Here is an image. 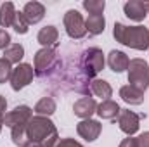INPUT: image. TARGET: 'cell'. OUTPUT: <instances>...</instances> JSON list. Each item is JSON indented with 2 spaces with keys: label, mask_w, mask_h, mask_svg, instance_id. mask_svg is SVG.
Masks as SVG:
<instances>
[{
  "label": "cell",
  "mask_w": 149,
  "mask_h": 147,
  "mask_svg": "<svg viewBox=\"0 0 149 147\" xmlns=\"http://www.w3.org/2000/svg\"><path fill=\"white\" fill-rule=\"evenodd\" d=\"M37 40L43 49H56L57 40H59V31H57L56 26H45L38 31Z\"/></svg>",
  "instance_id": "obj_12"
},
{
  "label": "cell",
  "mask_w": 149,
  "mask_h": 147,
  "mask_svg": "<svg viewBox=\"0 0 149 147\" xmlns=\"http://www.w3.org/2000/svg\"><path fill=\"white\" fill-rule=\"evenodd\" d=\"M128 83L141 92H146L149 87V64L144 59H132L128 64Z\"/></svg>",
  "instance_id": "obj_3"
},
{
  "label": "cell",
  "mask_w": 149,
  "mask_h": 147,
  "mask_svg": "<svg viewBox=\"0 0 149 147\" xmlns=\"http://www.w3.org/2000/svg\"><path fill=\"white\" fill-rule=\"evenodd\" d=\"M23 14H24L26 21L30 24H37V23H40L43 19V16H45V7L40 2H28L24 5V9H23Z\"/></svg>",
  "instance_id": "obj_15"
},
{
  "label": "cell",
  "mask_w": 149,
  "mask_h": 147,
  "mask_svg": "<svg viewBox=\"0 0 149 147\" xmlns=\"http://www.w3.org/2000/svg\"><path fill=\"white\" fill-rule=\"evenodd\" d=\"M10 45V35L5 30H0V50H5Z\"/></svg>",
  "instance_id": "obj_28"
},
{
  "label": "cell",
  "mask_w": 149,
  "mask_h": 147,
  "mask_svg": "<svg viewBox=\"0 0 149 147\" xmlns=\"http://www.w3.org/2000/svg\"><path fill=\"white\" fill-rule=\"evenodd\" d=\"M10 76H12V66H10V62H9L7 59L2 57V59H0V83L9 81Z\"/></svg>",
  "instance_id": "obj_26"
},
{
  "label": "cell",
  "mask_w": 149,
  "mask_h": 147,
  "mask_svg": "<svg viewBox=\"0 0 149 147\" xmlns=\"http://www.w3.org/2000/svg\"><path fill=\"white\" fill-rule=\"evenodd\" d=\"M2 125H3V119L0 118V132H2Z\"/></svg>",
  "instance_id": "obj_34"
},
{
  "label": "cell",
  "mask_w": 149,
  "mask_h": 147,
  "mask_svg": "<svg viewBox=\"0 0 149 147\" xmlns=\"http://www.w3.org/2000/svg\"><path fill=\"white\" fill-rule=\"evenodd\" d=\"M144 9H146V12H149V2H144Z\"/></svg>",
  "instance_id": "obj_33"
},
{
  "label": "cell",
  "mask_w": 149,
  "mask_h": 147,
  "mask_svg": "<svg viewBox=\"0 0 149 147\" xmlns=\"http://www.w3.org/2000/svg\"><path fill=\"white\" fill-rule=\"evenodd\" d=\"M56 101L52 99V97H43V99H40L37 102V106H35V112H37V116H52L54 112H56Z\"/></svg>",
  "instance_id": "obj_22"
},
{
  "label": "cell",
  "mask_w": 149,
  "mask_h": 147,
  "mask_svg": "<svg viewBox=\"0 0 149 147\" xmlns=\"http://www.w3.org/2000/svg\"><path fill=\"white\" fill-rule=\"evenodd\" d=\"M12 28H14V31H16V33H19V35H26V33H28L30 23L26 21V17H24L23 10L16 14V19H14V24H12Z\"/></svg>",
  "instance_id": "obj_24"
},
{
  "label": "cell",
  "mask_w": 149,
  "mask_h": 147,
  "mask_svg": "<svg viewBox=\"0 0 149 147\" xmlns=\"http://www.w3.org/2000/svg\"><path fill=\"white\" fill-rule=\"evenodd\" d=\"M101 130H102V126H101V123L95 121V119H83V121H80V123L76 125L78 135H80L81 139L88 140V142H94V140L101 135Z\"/></svg>",
  "instance_id": "obj_10"
},
{
  "label": "cell",
  "mask_w": 149,
  "mask_h": 147,
  "mask_svg": "<svg viewBox=\"0 0 149 147\" xmlns=\"http://www.w3.org/2000/svg\"><path fill=\"white\" fill-rule=\"evenodd\" d=\"M5 109H7V101H5L3 95H0V118H2V119H3V116H5Z\"/></svg>",
  "instance_id": "obj_31"
},
{
  "label": "cell",
  "mask_w": 149,
  "mask_h": 147,
  "mask_svg": "<svg viewBox=\"0 0 149 147\" xmlns=\"http://www.w3.org/2000/svg\"><path fill=\"white\" fill-rule=\"evenodd\" d=\"M16 7L12 2H3L0 5V26L2 28H10L14 24V19H16Z\"/></svg>",
  "instance_id": "obj_17"
},
{
  "label": "cell",
  "mask_w": 149,
  "mask_h": 147,
  "mask_svg": "<svg viewBox=\"0 0 149 147\" xmlns=\"http://www.w3.org/2000/svg\"><path fill=\"white\" fill-rule=\"evenodd\" d=\"M137 146L139 147H149V132H144L137 137Z\"/></svg>",
  "instance_id": "obj_29"
},
{
  "label": "cell",
  "mask_w": 149,
  "mask_h": 147,
  "mask_svg": "<svg viewBox=\"0 0 149 147\" xmlns=\"http://www.w3.org/2000/svg\"><path fill=\"white\" fill-rule=\"evenodd\" d=\"M139 123H141V116L135 114L134 111H128V109L120 111V114H118V126L128 137H132L134 133H137V130L141 126Z\"/></svg>",
  "instance_id": "obj_9"
},
{
  "label": "cell",
  "mask_w": 149,
  "mask_h": 147,
  "mask_svg": "<svg viewBox=\"0 0 149 147\" xmlns=\"http://www.w3.org/2000/svg\"><path fill=\"white\" fill-rule=\"evenodd\" d=\"M54 147H83L80 142H76L73 139H59V142Z\"/></svg>",
  "instance_id": "obj_27"
},
{
  "label": "cell",
  "mask_w": 149,
  "mask_h": 147,
  "mask_svg": "<svg viewBox=\"0 0 149 147\" xmlns=\"http://www.w3.org/2000/svg\"><path fill=\"white\" fill-rule=\"evenodd\" d=\"M33 118V109L28 107V106H17L12 111L5 112L3 116V125L9 126V128H14V126H24L28 125V121Z\"/></svg>",
  "instance_id": "obj_8"
},
{
  "label": "cell",
  "mask_w": 149,
  "mask_h": 147,
  "mask_svg": "<svg viewBox=\"0 0 149 147\" xmlns=\"http://www.w3.org/2000/svg\"><path fill=\"white\" fill-rule=\"evenodd\" d=\"M120 97H121L127 104H130V106H139V104L144 102V92H141L139 88H135V87H132V85L121 87V88H120Z\"/></svg>",
  "instance_id": "obj_16"
},
{
  "label": "cell",
  "mask_w": 149,
  "mask_h": 147,
  "mask_svg": "<svg viewBox=\"0 0 149 147\" xmlns=\"http://www.w3.org/2000/svg\"><path fill=\"white\" fill-rule=\"evenodd\" d=\"M64 28L70 38L80 40L87 35V26H85V19L78 10H68L64 14Z\"/></svg>",
  "instance_id": "obj_6"
},
{
  "label": "cell",
  "mask_w": 149,
  "mask_h": 147,
  "mask_svg": "<svg viewBox=\"0 0 149 147\" xmlns=\"http://www.w3.org/2000/svg\"><path fill=\"white\" fill-rule=\"evenodd\" d=\"M23 57H24V47L21 43H10L3 50V59H7L10 64H19Z\"/></svg>",
  "instance_id": "obj_21"
},
{
  "label": "cell",
  "mask_w": 149,
  "mask_h": 147,
  "mask_svg": "<svg viewBox=\"0 0 149 147\" xmlns=\"http://www.w3.org/2000/svg\"><path fill=\"white\" fill-rule=\"evenodd\" d=\"M30 142L42 144V147H54L59 142V133L47 116H33L26 125Z\"/></svg>",
  "instance_id": "obj_1"
},
{
  "label": "cell",
  "mask_w": 149,
  "mask_h": 147,
  "mask_svg": "<svg viewBox=\"0 0 149 147\" xmlns=\"http://www.w3.org/2000/svg\"><path fill=\"white\" fill-rule=\"evenodd\" d=\"M106 7L104 0H85L83 2V9L88 10V14H102Z\"/></svg>",
  "instance_id": "obj_25"
},
{
  "label": "cell",
  "mask_w": 149,
  "mask_h": 147,
  "mask_svg": "<svg viewBox=\"0 0 149 147\" xmlns=\"http://www.w3.org/2000/svg\"><path fill=\"white\" fill-rule=\"evenodd\" d=\"M113 37L116 38V42L135 50L149 49V30L144 26H125L121 23H114Z\"/></svg>",
  "instance_id": "obj_2"
},
{
  "label": "cell",
  "mask_w": 149,
  "mask_h": 147,
  "mask_svg": "<svg viewBox=\"0 0 149 147\" xmlns=\"http://www.w3.org/2000/svg\"><path fill=\"white\" fill-rule=\"evenodd\" d=\"M59 64L57 61V54L54 49H40L35 54V74L38 76H45L47 73H50L56 66Z\"/></svg>",
  "instance_id": "obj_5"
},
{
  "label": "cell",
  "mask_w": 149,
  "mask_h": 147,
  "mask_svg": "<svg viewBox=\"0 0 149 147\" xmlns=\"http://www.w3.org/2000/svg\"><path fill=\"white\" fill-rule=\"evenodd\" d=\"M74 116L81 118V119H90V116L94 112H97V102L92 97H81L80 101H76L73 106Z\"/></svg>",
  "instance_id": "obj_11"
},
{
  "label": "cell",
  "mask_w": 149,
  "mask_h": 147,
  "mask_svg": "<svg viewBox=\"0 0 149 147\" xmlns=\"http://www.w3.org/2000/svg\"><path fill=\"white\" fill-rule=\"evenodd\" d=\"M85 26H87V33L90 35H101L106 28V19L102 14H90L85 19Z\"/></svg>",
  "instance_id": "obj_18"
},
{
  "label": "cell",
  "mask_w": 149,
  "mask_h": 147,
  "mask_svg": "<svg viewBox=\"0 0 149 147\" xmlns=\"http://www.w3.org/2000/svg\"><path fill=\"white\" fill-rule=\"evenodd\" d=\"M90 94L95 97H101L102 101H109V97L113 95V88L104 80H94L90 81Z\"/></svg>",
  "instance_id": "obj_19"
},
{
  "label": "cell",
  "mask_w": 149,
  "mask_h": 147,
  "mask_svg": "<svg viewBox=\"0 0 149 147\" xmlns=\"http://www.w3.org/2000/svg\"><path fill=\"white\" fill-rule=\"evenodd\" d=\"M24 147H42V144H37V142H28Z\"/></svg>",
  "instance_id": "obj_32"
},
{
  "label": "cell",
  "mask_w": 149,
  "mask_h": 147,
  "mask_svg": "<svg viewBox=\"0 0 149 147\" xmlns=\"http://www.w3.org/2000/svg\"><path fill=\"white\" fill-rule=\"evenodd\" d=\"M120 106L114 102V101H102L99 106H97V114L102 118V119H114V118H118V114H120Z\"/></svg>",
  "instance_id": "obj_20"
},
{
  "label": "cell",
  "mask_w": 149,
  "mask_h": 147,
  "mask_svg": "<svg viewBox=\"0 0 149 147\" xmlns=\"http://www.w3.org/2000/svg\"><path fill=\"white\" fill-rule=\"evenodd\" d=\"M123 10H125V16L130 17L132 21H144V17L148 16L142 0H130V2H127L123 5Z\"/></svg>",
  "instance_id": "obj_14"
},
{
  "label": "cell",
  "mask_w": 149,
  "mask_h": 147,
  "mask_svg": "<svg viewBox=\"0 0 149 147\" xmlns=\"http://www.w3.org/2000/svg\"><path fill=\"white\" fill-rule=\"evenodd\" d=\"M12 130V142L17 147H24L30 140H28V133H26V125L24 126H14Z\"/></svg>",
  "instance_id": "obj_23"
},
{
  "label": "cell",
  "mask_w": 149,
  "mask_h": 147,
  "mask_svg": "<svg viewBox=\"0 0 149 147\" xmlns=\"http://www.w3.org/2000/svg\"><path fill=\"white\" fill-rule=\"evenodd\" d=\"M104 68V54L97 47H90L81 55V69L87 78H94Z\"/></svg>",
  "instance_id": "obj_4"
},
{
  "label": "cell",
  "mask_w": 149,
  "mask_h": 147,
  "mask_svg": "<svg viewBox=\"0 0 149 147\" xmlns=\"http://www.w3.org/2000/svg\"><path fill=\"white\" fill-rule=\"evenodd\" d=\"M128 64H130V59L127 57L125 52H121V50H111L109 52V55H108V66L111 68V71L123 73L125 69H128Z\"/></svg>",
  "instance_id": "obj_13"
},
{
  "label": "cell",
  "mask_w": 149,
  "mask_h": 147,
  "mask_svg": "<svg viewBox=\"0 0 149 147\" xmlns=\"http://www.w3.org/2000/svg\"><path fill=\"white\" fill-rule=\"evenodd\" d=\"M33 74H35V69L31 64H17L14 69H12V76H10V87L12 90H23L24 87H28L33 80Z\"/></svg>",
  "instance_id": "obj_7"
},
{
  "label": "cell",
  "mask_w": 149,
  "mask_h": 147,
  "mask_svg": "<svg viewBox=\"0 0 149 147\" xmlns=\"http://www.w3.org/2000/svg\"><path fill=\"white\" fill-rule=\"evenodd\" d=\"M120 147H139V146H137V139L128 137V139H125V140L120 144Z\"/></svg>",
  "instance_id": "obj_30"
}]
</instances>
